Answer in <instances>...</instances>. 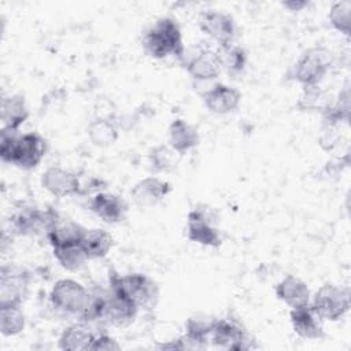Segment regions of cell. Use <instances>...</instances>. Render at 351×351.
I'll list each match as a JSON object with an SVG mask.
<instances>
[{
    "mask_svg": "<svg viewBox=\"0 0 351 351\" xmlns=\"http://www.w3.org/2000/svg\"><path fill=\"white\" fill-rule=\"evenodd\" d=\"M25 314L21 306L0 307V332L3 336H15L25 329Z\"/></svg>",
    "mask_w": 351,
    "mask_h": 351,
    "instance_id": "27",
    "label": "cell"
},
{
    "mask_svg": "<svg viewBox=\"0 0 351 351\" xmlns=\"http://www.w3.org/2000/svg\"><path fill=\"white\" fill-rule=\"evenodd\" d=\"M170 184L158 177H147L134 184L130 196L138 207H152L162 202L170 193Z\"/></svg>",
    "mask_w": 351,
    "mask_h": 351,
    "instance_id": "18",
    "label": "cell"
},
{
    "mask_svg": "<svg viewBox=\"0 0 351 351\" xmlns=\"http://www.w3.org/2000/svg\"><path fill=\"white\" fill-rule=\"evenodd\" d=\"M81 243L90 259H101L111 251L114 239L107 230L93 228L85 230Z\"/></svg>",
    "mask_w": 351,
    "mask_h": 351,
    "instance_id": "24",
    "label": "cell"
},
{
    "mask_svg": "<svg viewBox=\"0 0 351 351\" xmlns=\"http://www.w3.org/2000/svg\"><path fill=\"white\" fill-rule=\"evenodd\" d=\"M332 67V56L325 48L304 51L289 70V78L304 86L318 85Z\"/></svg>",
    "mask_w": 351,
    "mask_h": 351,
    "instance_id": "4",
    "label": "cell"
},
{
    "mask_svg": "<svg viewBox=\"0 0 351 351\" xmlns=\"http://www.w3.org/2000/svg\"><path fill=\"white\" fill-rule=\"evenodd\" d=\"M88 137L97 147H108L118 138V128L108 118H97L88 125Z\"/></svg>",
    "mask_w": 351,
    "mask_h": 351,
    "instance_id": "26",
    "label": "cell"
},
{
    "mask_svg": "<svg viewBox=\"0 0 351 351\" xmlns=\"http://www.w3.org/2000/svg\"><path fill=\"white\" fill-rule=\"evenodd\" d=\"M138 310L134 302L110 288L106 295L104 322L117 328H126L134 321Z\"/></svg>",
    "mask_w": 351,
    "mask_h": 351,
    "instance_id": "14",
    "label": "cell"
},
{
    "mask_svg": "<svg viewBox=\"0 0 351 351\" xmlns=\"http://www.w3.org/2000/svg\"><path fill=\"white\" fill-rule=\"evenodd\" d=\"M52 254L58 263L69 271L82 270L90 259L81 241L52 247Z\"/></svg>",
    "mask_w": 351,
    "mask_h": 351,
    "instance_id": "22",
    "label": "cell"
},
{
    "mask_svg": "<svg viewBox=\"0 0 351 351\" xmlns=\"http://www.w3.org/2000/svg\"><path fill=\"white\" fill-rule=\"evenodd\" d=\"M96 333L84 321L74 322L63 329L59 336V348L66 351H86L95 340Z\"/></svg>",
    "mask_w": 351,
    "mask_h": 351,
    "instance_id": "20",
    "label": "cell"
},
{
    "mask_svg": "<svg viewBox=\"0 0 351 351\" xmlns=\"http://www.w3.org/2000/svg\"><path fill=\"white\" fill-rule=\"evenodd\" d=\"M310 303L324 321H339L350 310L351 296L346 287L324 284L314 293Z\"/></svg>",
    "mask_w": 351,
    "mask_h": 351,
    "instance_id": "8",
    "label": "cell"
},
{
    "mask_svg": "<svg viewBox=\"0 0 351 351\" xmlns=\"http://www.w3.org/2000/svg\"><path fill=\"white\" fill-rule=\"evenodd\" d=\"M308 3L307 1H295V0H289V1H282V5L285 8H288L289 11H300L303 10Z\"/></svg>",
    "mask_w": 351,
    "mask_h": 351,
    "instance_id": "32",
    "label": "cell"
},
{
    "mask_svg": "<svg viewBox=\"0 0 351 351\" xmlns=\"http://www.w3.org/2000/svg\"><path fill=\"white\" fill-rule=\"evenodd\" d=\"M32 274L25 267L14 263L3 265L0 269V307L21 306L25 300Z\"/></svg>",
    "mask_w": 351,
    "mask_h": 351,
    "instance_id": "9",
    "label": "cell"
},
{
    "mask_svg": "<svg viewBox=\"0 0 351 351\" xmlns=\"http://www.w3.org/2000/svg\"><path fill=\"white\" fill-rule=\"evenodd\" d=\"M110 288L137 304L138 308L151 311L159 302V287L156 281L143 273H128L110 276Z\"/></svg>",
    "mask_w": 351,
    "mask_h": 351,
    "instance_id": "3",
    "label": "cell"
},
{
    "mask_svg": "<svg viewBox=\"0 0 351 351\" xmlns=\"http://www.w3.org/2000/svg\"><path fill=\"white\" fill-rule=\"evenodd\" d=\"M174 151L166 145H158L152 148L148 154V162L149 167L156 173L169 171L173 167Z\"/></svg>",
    "mask_w": 351,
    "mask_h": 351,
    "instance_id": "30",
    "label": "cell"
},
{
    "mask_svg": "<svg viewBox=\"0 0 351 351\" xmlns=\"http://www.w3.org/2000/svg\"><path fill=\"white\" fill-rule=\"evenodd\" d=\"M289 319L293 332L306 340H319L325 336L324 319L314 310L311 303L292 307Z\"/></svg>",
    "mask_w": 351,
    "mask_h": 351,
    "instance_id": "13",
    "label": "cell"
},
{
    "mask_svg": "<svg viewBox=\"0 0 351 351\" xmlns=\"http://www.w3.org/2000/svg\"><path fill=\"white\" fill-rule=\"evenodd\" d=\"M241 101V93L226 84H217L203 93V103L206 108L217 115H226L233 112Z\"/></svg>",
    "mask_w": 351,
    "mask_h": 351,
    "instance_id": "17",
    "label": "cell"
},
{
    "mask_svg": "<svg viewBox=\"0 0 351 351\" xmlns=\"http://www.w3.org/2000/svg\"><path fill=\"white\" fill-rule=\"evenodd\" d=\"M274 293L278 300L291 308L310 303L311 300V293L307 284L292 274L285 276L281 281L277 282Z\"/></svg>",
    "mask_w": 351,
    "mask_h": 351,
    "instance_id": "19",
    "label": "cell"
},
{
    "mask_svg": "<svg viewBox=\"0 0 351 351\" xmlns=\"http://www.w3.org/2000/svg\"><path fill=\"white\" fill-rule=\"evenodd\" d=\"M200 141L199 132L185 119L177 118L169 126V145L177 154H185L197 147Z\"/></svg>",
    "mask_w": 351,
    "mask_h": 351,
    "instance_id": "21",
    "label": "cell"
},
{
    "mask_svg": "<svg viewBox=\"0 0 351 351\" xmlns=\"http://www.w3.org/2000/svg\"><path fill=\"white\" fill-rule=\"evenodd\" d=\"M217 217L207 206H197L186 217V239L192 243L217 248L222 244V236L215 225Z\"/></svg>",
    "mask_w": 351,
    "mask_h": 351,
    "instance_id": "7",
    "label": "cell"
},
{
    "mask_svg": "<svg viewBox=\"0 0 351 351\" xmlns=\"http://www.w3.org/2000/svg\"><path fill=\"white\" fill-rule=\"evenodd\" d=\"M222 69H225L230 75H239L244 71L247 64V52L239 44H229L228 47L219 48Z\"/></svg>",
    "mask_w": 351,
    "mask_h": 351,
    "instance_id": "28",
    "label": "cell"
},
{
    "mask_svg": "<svg viewBox=\"0 0 351 351\" xmlns=\"http://www.w3.org/2000/svg\"><path fill=\"white\" fill-rule=\"evenodd\" d=\"M90 300V292L71 278L58 280L49 292L51 306L63 314L81 317Z\"/></svg>",
    "mask_w": 351,
    "mask_h": 351,
    "instance_id": "5",
    "label": "cell"
},
{
    "mask_svg": "<svg viewBox=\"0 0 351 351\" xmlns=\"http://www.w3.org/2000/svg\"><path fill=\"white\" fill-rule=\"evenodd\" d=\"M90 350H95V351H117V350H121V346L110 335L99 333V335L95 336V340L90 346Z\"/></svg>",
    "mask_w": 351,
    "mask_h": 351,
    "instance_id": "31",
    "label": "cell"
},
{
    "mask_svg": "<svg viewBox=\"0 0 351 351\" xmlns=\"http://www.w3.org/2000/svg\"><path fill=\"white\" fill-rule=\"evenodd\" d=\"M59 218L52 208L21 207L11 215V230L18 236H44L47 239Z\"/></svg>",
    "mask_w": 351,
    "mask_h": 351,
    "instance_id": "6",
    "label": "cell"
},
{
    "mask_svg": "<svg viewBox=\"0 0 351 351\" xmlns=\"http://www.w3.org/2000/svg\"><path fill=\"white\" fill-rule=\"evenodd\" d=\"M88 208L106 223L121 222L128 211V206L121 196L106 191L95 193L89 200Z\"/></svg>",
    "mask_w": 351,
    "mask_h": 351,
    "instance_id": "16",
    "label": "cell"
},
{
    "mask_svg": "<svg viewBox=\"0 0 351 351\" xmlns=\"http://www.w3.org/2000/svg\"><path fill=\"white\" fill-rule=\"evenodd\" d=\"M185 67L188 74L196 81L214 80L222 70L221 52L208 45H197L193 53L186 58Z\"/></svg>",
    "mask_w": 351,
    "mask_h": 351,
    "instance_id": "11",
    "label": "cell"
},
{
    "mask_svg": "<svg viewBox=\"0 0 351 351\" xmlns=\"http://www.w3.org/2000/svg\"><path fill=\"white\" fill-rule=\"evenodd\" d=\"M329 23L332 27L346 36L350 34V21H351V1L343 0L332 4L329 14Z\"/></svg>",
    "mask_w": 351,
    "mask_h": 351,
    "instance_id": "29",
    "label": "cell"
},
{
    "mask_svg": "<svg viewBox=\"0 0 351 351\" xmlns=\"http://www.w3.org/2000/svg\"><path fill=\"white\" fill-rule=\"evenodd\" d=\"M47 152L45 138L36 133H19V130L1 128L0 158L4 163L14 165L23 170L37 167Z\"/></svg>",
    "mask_w": 351,
    "mask_h": 351,
    "instance_id": "1",
    "label": "cell"
},
{
    "mask_svg": "<svg viewBox=\"0 0 351 351\" xmlns=\"http://www.w3.org/2000/svg\"><path fill=\"white\" fill-rule=\"evenodd\" d=\"M199 27L219 48L228 47L234 40V19L223 11L206 10L199 18Z\"/></svg>",
    "mask_w": 351,
    "mask_h": 351,
    "instance_id": "12",
    "label": "cell"
},
{
    "mask_svg": "<svg viewBox=\"0 0 351 351\" xmlns=\"http://www.w3.org/2000/svg\"><path fill=\"white\" fill-rule=\"evenodd\" d=\"M41 185L51 195L56 197H66L80 193L81 180L77 174L63 167L51 166L43 173Z\"/></svg>",
    "mask_w": 351,
    "mask_h": 351,
    "instance_id": "15",
    "label": "cell"
},
{
    "mask_svg": "<svg viewBox=\"0 0 351 351\" xmlns=\"http://www.w3.org/2000/svg\"><path fill=\"white\" fill-rule=\"evenodd\" d=\"M210 341L215 347L225 350L244 351L255 347L254 340L250 337L241 322L232 317L214 318Z\"/></svg>",
    "mask_w": 351,
    "mask_h": 351,
    "instance_id": "10",
    "label": "cell"
},
{
    "mask_svg": "<svg viewBox=\"0 0 351 351\" xmlns=\"http://www.w3.org/2000/svg\"><path fill=\"white\" fill-rule=\"evenodd\" d=\"M29 110L22 95H10L1 100L3 128L19 130L21 125L27 119Z\"/></svg>",
    "mask_w": 351,
    "mask_h": 351,
    "instance_id": "23",
    "label": "cell"
},
{
    "mask_svg": "<svg viewBox=\"0 0 351 351\" xmlns=\"http://www.w3.org/2000/svg\"><path fill=\"white\" fill-rule=\"evenodd\" d=\"M144 51L155 59L176 56L181 60L185 58L181 29L173 18L163 16L156 19L143 36Z\"/></svg>",
    "mask_w": 351,
    "mask_h": 351,
    "instance_id": "2",
    "label": "cell"
},
{
    "mask_svg": "<svg viewBox=\"0 0 351 351\" xmlns=\"http://www.w3.org/2000/svg\"><path fill=\"white\" fill-rule=\"evenodd\" d=\"M85 230H86L85 228H82L80 223L74 221L59 218L58 222L53 225V228L49 230L47 236V241L51 244V247L77 243L82 240Z\"/></svg>",
    "mask_w": 351,
    "mask_h": 351,
    "instance_id": "25",
    "label": "cell"
}]
</instances>
